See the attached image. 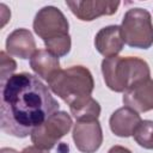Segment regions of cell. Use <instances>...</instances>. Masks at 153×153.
<instances>
[{"label": "cell", "instance_id": "obj_15", "mask_svg": "<svg viewBox=\"0 0 153 153\" xmlns=\"http://www.w3.org/2000/svg\"><path fill=\"white\" fill-rule=\"evenodd\" d=\"M133 136L139 146L146 149H153V121H141Z\"/></svg>", "mask_w": 153, "mask_h": 153}, {"label": "cell", "instance_id": "obj_3", "mask_svg": "<svg viewBox=\"0 0 153 153\" xmlns=\"http://www.w3.org/2000/svg\"><path fill=\"white\" fill-rule=\"evenodd\" d=\"M49 90L68 105L90 98L94 81L91 72L84 66H72L60 69L49 81Z\"/></svg>", "mask_w": 153, "mask_h": 153}, {"label": "cell", "instance_id": "obj_18", "mask_svg": "<svg viewBox=\"0 0 153 153\" xmlns=\"http://www.w3.org/2000/svg\"><path fill=\"white\" fill-rule=\"evenodd\" d=\"M20 153H49V151L38 148L37 146L33 145V146H27V147H25Z\"/></svg>", "mask_w": 153, "mask_h": 153}, {"label": "cell", "instance_id": "obj_14", "mask_svg": "<svg viewBox=\"0 0 153 153\" xmlns=\"http://www.w3.org/2000/svg\"><path fill=\"white\" fill-rule=\"evenodd\" d=\"M69 110L76 121H96L100 115V105L92 97L69 105Z\"/></svg>", "mask_w": 153, "mask_h": 153}, {"label": "cell", "instance_id": "obj_2", "mask_svg": "<svg viewBox=\"0 0 153 153\" xmlns=\"http://www.w3.org/2000/svg\"><path fill=\"white\" fill-rule=\"evenodd\" d=\"M102 74L108 88L126 92L134 85L149 79L148 63L135 56H112L102 61Z\"/></svg>", "mask_w": 153, "mask_h": 153}, {"label": "cell", "instance_id": "obj_7", "mask_svg": "<svg viewBox=\"0 0 153 153\" xmlns=\"http://www.w3.org/2000/svg\"><path fill=\"white\" fill-rule=\"evenodd\" d=\"M72 136L76 149L81 153H96L103 143V130L98 120L76 121Z\"/></svg>", "mask_w": 153, "mask_h": 153}, {"label": "cell", "instance_id": "obj_8", "mask_svg": "<svg viewBox=\"0 0 153 153\" xmlns=\"http://www.w3.org/2000/svg\"><path fill=\"white\" fill-rule=\"evenodd\" d=\"M120 1L104 0H74L66 1L72 13L82 22H92L100 16H112L117 12Z\"/></svg>", "mask_w": 153, "mask_h": 153}, {"label": "cell", "instance_id": "obj_10", "mask_svg": "<svg viewBox=\"0 0 153 153\" xmlns=\"http://www.w3.org/2000/svg\"><path fill=\"white\" fill-rule=\"evenodd\" d=\"M124 41L120 25H109L100 29L94 37V47L97 51L105 59L117 56L123 49Z\"/></svg>", "mask_w": 153, "mask_h": 153}, {"label": "cell", "instance_id": "obj_16", "mask_svg": "<svg viewBox=\"0 0 153 153\" xmlns=\"http://www.w3.org/2000/svg\"><path fill=\"white\" fill-rule=\"evenodd\" d=\"M0 60H1V63H0V72H1V85L5 84L12 75H13V72L17 69V63L16 61L10 56L7 55L6 51H1L0 53Z\"/></svg>", "mask_w": 153, "mask_h": 153}, {"label": "cell", "instance_id": "obj_19", "mask_svg": "<svg viewBox=\"0 0 153 153\" xmlns=\"http://www.w3.org/2000/svg\"><path fill=\"white\" fill-rule=\"evenodd\" d=\"M108 153H131L130 149H128L127 147H123V146H120V145H116V146H112Z\"/></svg>", "mask_w": 153, "mask_h": 153}, {"label": "cell", "instance_id": "obj_13", "mask_svg": "<svg viewBox=\"0 0 153 153\" xmlns=\"http://www.w3.org/2000/svg\"><path fill=\"white\" fill-rule=\"evenodd\" d=\"M30 67L37 76L47 82L61 69L59 57L47 49H38L30 59Z\"/></svg>", "mask_w": 153, "mask_h": 153}, {"label": "cell", "instance_id": "obj_12", "mask_svg": "<svg viewBox=\"0 0 153 153\" xmlns=\"http://www.w3.org/2000/svg\"><path fill=\"white\" fill-rule=\"evenodd\" d=\"M141 117L139 112L134 111L128 106L120 108L115 110L109 120V126L111 131L118 137H129L134 134L139 124L141 123Z\"/></svg>", "mask_w": 153, "mask_h": 153}, {"label": "cell", "instance_id": "obj_6", "mask_svg": "<svg viewBox=\"0 0 153 153\" xmlns=\"http://www.w3.org/2000/svg\"><path fill=\"white\" fill-rule=\"evenodd\" d=\"M32 27L44 43L69 35V23L65 14L55 6L42 7L35 16Z\"/></svg>", "mask_w": 153, "mask_h": 153}, {"label": "cell", "instance_id": "obj_4", "mask_svg": "<svg viewBox=\"0 0 153 153\" xmlns=\"http://www.w3.org/2000/svg\"><path fill=\"white\" fill-rule=\"evenodd\" d=\"M124 43L130 48L148 49L153 45V23L151 13L141 7L128 10L121 24Z\"/></svg>", "mask_w": 153, "mask_h": 153}, {"label": "cell", "instance_id": "obj_17", "mask_svg": "<svg viewBox=\"0 0 153 153\" xmlns=\"http://www.w3.org/2000/svg\"><path fill=\"white\" fill-rule=\"evenodd\" d=\"M0 14H1V27H4L5 24L8 22V19L11 18V12L5 4H0Z\"/></svg>", "mask_w": 153, "mask_h": 153}, {"label": "cell", "instance_id": "obj_9", "mask_svg": "<svg viewBox=\"0 0 153 153\" xmlns=\"http://www.w3.org/2000/svg\"><path fill=\"white\" fill-rule=\"evenodd\" d=\"M122 102L124 106L136 112L153 110V80L149 78L127 90L123 93Z\"/></svg>", "mask_w": 153, "mask_h": 153}, {"label": "cell", "instance_id": "obj_11", "mask_svg": "<svg viewBox=\"0 0 153 153\" xmlns=\"http://www.w3.org/2000/svg\"><path fill=\"white\" fill-rule=\"evenodd\" d=\"M6 51L8 55L22 60L31 59V56L37 51L32 33L27 29L23 27L12 31L6 39Z\"/></svg>", "mask_w": 153, "mask_h": 153}, {"label": "cell", "instance_id": "obj_20", "mask_svg": "<svg viewBox=\"0 0 153 153\" xmlns=\"http://www.w3.org/2000/svg\"><path fill=\"white\" fill-rule=\"evenodd\" d=\"M0 153H18L16 149L13 148H8V147H4L0 149Z\"/></svg>", "mask_w": 153, "mask_h": 153}, {"label": "cell", "instance_id": "obj_5", "mask_svg": "<svg viewBox=\"0 0 153 153\" xmlns=\"http://www.w3.org/2000/svg\"><path fill=\"white\" fill-rule=\"evenodd\" d=\"M72 126V117L66 111H56L32 130L31 141L38 148L49 151L71 130Z\"/></svg>", "mask_w": 153, "mask_h": 153}, {"label": "cell", "instance_id": "obj_1", "mask_svg": "<svg viewBox=\"0 0 153 153\" xmlns=\"http://www.w3.org/2000/svg\"><path fill=\"white\" fill-rule=\"evenodd\" d=\"M59 103L36 75L22 72L1 85L0 127L14 137H26L50 115L59 111Z\"/></svg>", "mask_w": 153, "mask_h": 153}]
</instances>
